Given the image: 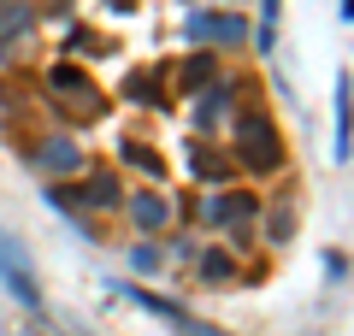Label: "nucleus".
Masks as SVG:
<instances>
[{
    "instance_id": "obj_1",
    "label": "nucleus",
    "mask_w": 354,
    "mask_h": 336,
    "mask_svg": "<svg viewBox=\"0 0 354 336\" xmlns=\"http://www.w3.org/2000/svg\"><path fill=\"white\" fill-rule=\"evenodd\" d=\"M236 160L254 165V171H278V165H283V136H278V124H272L266 112H242V124H236Z\"/></svg>"
},
{
    "instance_id": "obj_2",
    "label": "nucleus",
    "mask_w": 354,
    "mask_h": 336,
    "mask_svg": "<svg viewBox=\"0 0 354 336\" xmlns=\"http://www.w3.org/2000/svg\"><path fill=\"white\" fill-rule=\"evenodd\" d=\"M0 283H6V295H12V301H24V307H41V283H36V272H30L24 248H18L6 230H0Z\"/></svg>"
},
{
    "instance_id": "obj_3",
    "label": "nucleus",
    "mask_w": 354,
    "mask_h": 336,
    "mask_svg": "<svg viewBox=\"0 0 354 336\" xmlns=\"http://www.w3.org/2000/svg\"><path fill=\"white\" fill-rule=\"evenodd\" d=\"M48 88H53V95H65V100L77 95V106H83V118H101V112H106L101 88L88 83L83 71H71V65H53V71H48Z\"/></svg>"
},
{
    "instance_id": "obj_4",
    "label": "nucleus",
    "mask_w": 354,
    "mask_h": 336,
    "mask_svg": "<svg viewBox=\"0 0 354 336\" xmlns=\"http://www.w3.org/2000/svg\"><path fill=\"white\" fill-rule=\"evenodd\" d=\"M48 200L53 207H77V200H88V207H118L124 200V189H118V177H88L83 189H48Z\"/></svg>"
},
{
    "instance_id": "obj_5",
    "label": "nucleus",
    "mask_w": 354,
    "mask_h": 336,
    "mask_svg": "<svg viewBox=\"0 0 354 336\" xmlns=\"http://www.w3.org/2000/svg\"><path fill=\"white\" fill-rule=\"evenodd\" d=\"M189 36L195 41H225V48H236V41L248 36V24H242L236 12H195L189 18Z\"/></svg>"
},
{
    "instance_id": "obj_6",
    "label": "nucleus",
    "mask_w": 354,
    "mask_h": 336,
    "mask_svg": "<svg viewBox=\"0 0 354 336\" xmlns=\"http://www.w3.org/2000/svg\"><path fill=\"white\" fill-rule=\"evenodd\" d=\"M30 24H36V12H30L24 0H0V59H12V53L24 48Z\"/></svg>"
},
{
    "instance_id": "obj_7",
    "label": "nucleus",
    "mask_w": 354,
    "mask_h": 336,
    "mask_svg": "<svg viewBox=\"0 0 354 336\" xmlns=\"http://www.w3.org/2000/svg\"><path fill=\"white\" fill-rule=\"evenodd\" d=\"M254 212H260V200H254V195H236V189L201 200V218H207V224H242V218H254Z\"/></svg>"
},
{
    "instance_id": "obj_8",
    "label": "nucleus",
    "mask_w": 354,
    "mask_h": 336,
    "mask_svg": "<svg viewBox=\"0 0 354 336\" xmlns=\"http://www.w3.org/2000/svg\"><path fill=\"white\" fill-rule=\"evenodd\" d=\"M30 165H41V171H77V165H83V153H77L65 136H53V142H41V148L30 153Z\"/></svg>"
},
{
    "instance_id": "obj_9",
    "label": "nucleus",
    "mask_w": 354,
    "mask_h": 336,
    "mask_svg": "<svg viewBox=\"0 0 354 336\" xmlns=\"http://www.w3.org/2000/svg\"><path fill=\"white\" fill-rule=\"evenodd\" d=\"M130 218H136L142 230H160V224L171 218V200H165V195H136V200H130Z\"/></svg>"
},
{
    "instance_id": "obj_10",
    "label": "nucleus",
    "mask_w": 354,
    "mask_h": 336,
    "mask_svg": "<svg viewBox=\"0 0 354 336\" xmlns=\"http://www.w3.org/2000/svg\"><path fill=\"white\" fill-rule=\"evenodd\" d=\"M348 77H337V160H348Z\"/></svg>"
},
{
    "instance_id": "obj_11",
    "label": "nucleus",
    "mask_w": 354,
    "mask_h": 336,
    "mask_svg": "<svg viewBox=\"0 0 354 336\" xmlns=\"http://www.w3.org/2000/svg\"><path fill=\"white\" fill-rule=\"evenodd\" d=\"M225 106H230V83H218L213 95H201V124H218V118H225Z\"/></svg>"
},
{
    "instance_id": "obj_12",
    "label": "nucleus",
    "mask_w": 354,
    "mask_h": 336,
    "mask_svg": "<svg viewBox=\"0 0 354 336\" xmlns=\"http://www.w3.org/2000/svg\"><path fill=\"white\" fill-rule=\"evenodd\" d=\"M207 77H213V53H195V59L183 65V88H201Z\"/></svg>"
},
{
    "instance_id": "obj_13",
    "label": "nucleus",
    "mask_w": 354,
    "mask_h": 336,
    "mask_svg": "<svg viewBox=\"0 0 354 336\" xmlns=\"http://www.w3.org/2000/svg\"><path fill=\"white\" fill-rule=\"evenodd\" d=\"M230 272H236V265H230V254H201V277H207V283H225Z\"/></svg>"
},
{
    "instance_id": "obj_14",
    "label": "nucleus",
    "mask_w": 354,
    "mask_h": 336,
    "mask_svg": "<svg viewBox=\"0 0 354 336\" xmlns=\"http://www.w3.org/2000/svg\"><path fill=\"white\" fill-rule=\"evenodd\" d=\"M130 160H136V165H142V171H148V177H160V171H165V165H160V160H153V153H148V148H142V142H130Z\"/></svg>"
},
{
    "instance_id": "obj_15",
    "label": "nucleus",
    "mask_w": 354,
    "mask_h": 336,
    "mask_svg": "<svg viewBox=\"0 0 354 336\" xmlns=\"http://www.w3.org/2000/svg\"><path fill=\"white\" fill-rule=\"evenodd\" d=\"M272 36H278V0H266V24H260V48H272Z\"/></svg>"
},
{
    "instance_id": "obj_16",
    "label": "nucleus",
    "mask_w": 354,
    "mask_h": 336,
    "mask_svg": "<svg viewBox=\"0 0 354 336\" xmlns=\"http://www.w3.org/2000/svg\"><path fill=\"white\" fill-rule=\"evenodd\" d=\"M195 171H201V177H218V171H225V160H213V153L195 148Z\"/></svg>"
}]
</instances>
